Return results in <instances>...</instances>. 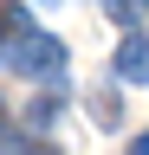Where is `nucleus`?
<instances>
[{
    "label": "nucleus",
    "mask_w": 149,
    "mask_h": 155,
    "mask_svg": "<svg viewBox=\"0 0 149 155\" xmlns=\"http://www.w3.org/2000/svg\"><path fill=\"white\" fill-rule=\"evenodd\" d=\"M7 65L13 71H26V78H59L65 71V45H59V39H52V32H13V45H7Z\"/></svg>",
    "instance_id": "1"
},
{
    "label": "nucleus",
    "mask_w": 149,
    "mask_h": 155,
    "mask_svg": "<svg viewBox=\"0 0 149 155\" xmlns=\"http://www.w3.org/2000/svg\"><path fill=\"white\" fill-rule=\"evenodd\" d=\"M117 78H130V84H149V39H143V32H130L123 45H117Z\"/></svg>",
    "instance_id": "2"
},
{
    "label": "nucleus",
    "mask_w": 149,
    "mask_h": 155,
    "mask_svg": "<svg viewBox=\"0 0 149 155\" xmlns=\"http://www.w3.org/2000/svg\"><path fill=\"white\" fill-rule=\"evenodd\" d=\"M104 13L117 19V26H143V13H149V0H104Z\"/></svg>",
    "instance_id": "3"
},
{
    "label": "nucleus",
    "mask_w": 149,
    "mask_h": 155,
    "mask_svg": "<svg viewBox=\"0 0 149 155\" xmlns=\"http://www.w3.org/2000/svg\"><path fill=\"white\" fill-rule=\"evenodd\" d=\"M130 155H149V129H143V136H136V142H130Z\"/></svg>",
    "instance_id": "4"
}]
</instances>
